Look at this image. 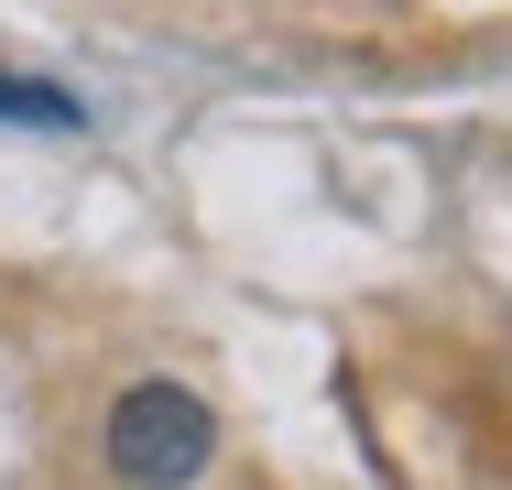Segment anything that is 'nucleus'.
Wrapping results in <instances>:
<instances>
[{"mask_svg":"<svg viewBox=\"0 0 512 490\" xmlns=\"http://www.w3.org/2000/svg\"><path fill=\"white\" fill-rule=\"evenodd\" d=\"M207 447H218V425H207L197 392H175V382L120 392V414H109V469L131 490H186L207 469Z\"/></svg>","mask_w":512,"mask_h":490,"instance_id":"nucleus-1","label":"nucleus"},{"mask_svg":"<svg viewBox=\"0 0 512 490\" xmlns=\"http://www.w3.org/2000/svg\"><path fill=\"white\" fill-rule=\"evenodd\" d=\"M0 120H22V131H77V98L44 88V77H0Z\"/></svg>","mask_w":512,"mask_h":490,"instance_id":"nucleus-2","label":"nucleus"}]
</instances>
